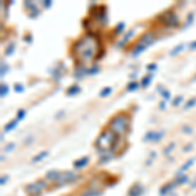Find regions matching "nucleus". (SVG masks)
<instances>
[{
	"instance_id": "8",
	"label": "nucleus",
	"mask_w": 196,
	"mask_h": 196,
	"mask_svg": "<svg viewBox=\"0 0 196 196\" xmlns=\"http://www.w3.org/2000/svg\"><path fill=\"white\" fill-rule=\"evenodd\" d=\"M154 41H156V38H154L153 33L152 32H147V33H144V34L140 37L139 43L143 45V46H145V47H148V46H151V45L154 43Z\"/></svg>"
},
{
	"instance_id": "44",
	"label": "nucleus",
	"mask_w": 196,
	"mask_h": 196,
	"mask_svg": "<svg viewBox=\"0 0 196 196\" xmlns=\"http://www.w3.org/2000/svg\"><path fill=\"white\" fill-rule=\"evenodd\" d=\"M182 131L186 132V133H191V132H192V128H191L190 126H184V127L182 128Z\"/></svg>"
},
{
	"instance_id": "31",
	"label": "nucleus",
	"mask_w": 196,
	"mask_h": 196,
	"mask_svg": "<svg viewBox=\"0 0 196 196\" xmlns=\"http://www.w3.org/2000/svg\"><path fill=\"white\" fill-rule=\"evenodd\" d=\"M182 101H183V95H177V97L173 99V106L174 107H178L182 103Z\"/></svg>"
},
{
	"instance_id": "33",
	"label": "nucleus",
	"mask_w": 196,
	"mask_h": 196,
	"mask_svg": "<svg viewBox=\"0 0 196 196\" xmlns=\"http://www.w3.org/2000/svg\"><path fill=\"white\" fill-rule=\"evenodd\" d=\"M154 135H156V132H153V131H149L145 133V136H144V141H149V140H152L154 139Z\"/></svg>"
},
{
	"instance_id": "9",
	"label": "nucleus",
	"mask_w": 196,
	"mask_h": 196,
	"mask_svg": "<svg viewBox=\"0 0 196 196\" xmlns=\"http://www.w3.org/2000/svg\"><path fill=\"white\" fill-rule=\"evenodd\" d=\"M144 192L143 186L140 183H135L133 186L130 187V191H128V196H141Z\"/></svg>"
},
{
	"instance_id": "51",
	"label": "nucleus",
	"mask_w": 196,
	"mask_h": 196,
	"mask_svg": "<svg viewBox=\"0 0 196 196\" xmlns=\"http://www.w3.org/2000/svg\"><path fill=\"white\" fill-rule=\"evenodd\" d=\"M160 109H162V110L165 109V102H161V103H160Z\"/></svg>"
},
{
	"instance_id": "24",
	"label": "nucleus",
	"mask_w": 196,
	"mask_h": 196,
	"mask_svg": "<svg viewBox=\"0 0 196 196\" xmlns=\"http://www.w3.org/2000/svg\"><path fill=\"white\" fill-rule=\"evenodd\" d=\"M191 165H194V160H188V161H187L186 164H184V165H183L182 168H181V170H179V171H178V174H179V175H182V173H184L186 170H188V168H190Z\"/></svg>"
},
{
	"instance_id": "37",
	"label": "nucleus",
	"mask_w": 196,
	"mask_h": 196,
	"mask_svg": "<svg viewBox=\"0 0 196 196\" xmlns=\"http://www.w3.org/2000/svg\"><path fill=\"white\" fill-rule=\"evenodd\" d=\"M15 147H16L15 143H9L8 145H5V148H4V149H5V152H12L15 149Z\"/></svg>"
},
{
	"instance_id": "25",
	"label": "nucleus",
	"mask_w": 196,
	"mask_h": 196,
	"mask_svg": "<svg viewBox=\"0 0 196 196\" xmlns=\"http://www.w3.org/2000/svg\"><path fill=\"white\" fill-rule=\"evenodd\" d=\"M174 182L177 183V184H184V183L188 182V177H187V175H179Z\"/></svg>"
},
{
	"instance_id": "3",
	"label": "nucleus",
	"mask_w": 196,
	"mask_h": 196,
	"mask_svg": "<svg viewBox=\"0 0 196 196\" xmlns=\"http://www.w3.org/2000/svg\"><path fill=\"white\" fill-rule=\"evenodd\" d=\"M109 130L114 132L118 137H123L130 131V116L126 112L114 115L109 122Z\"/></svg>"
},
{
	"instance_id": "32",
	"label": "nucleus",
	"mask_w": 196,
	"mask_h": 196,
	"mask_svg": "<svg viewBox=\"0 0 196 196\" xmlns=\"http://www.w3.org/2000/svg\"><path fill=\"white\" fill-rule=\"evenodd\" d=\"M137 88H139V84H137L136 81H131L130 84L127 85V90L128 91H133V90H136Z\"/></svg>"
},
{
	"instance_id": "48",
	"label": "nucleus",
	"mask_w": 196,
	"mask_h": 196,
	"mask_svg": "<svg viewBox=\"0 0 196 196\" xmlns=\"http://www.w3.org/2000/svg\"><path fill=\"white\" fill-rule=\"evenodd\" d=\"M7 179H8L7 177H2V181H0V184H2V186H3V184H4V183H7Z\"/></svg>"
},
{
	"instance_id": "1",
	"label": "nucleus",
	"mask_w": 196,
	"mask_h": 196,
	"mask_svg": "<svg viewBox=\"0 0 196 196\" xmlns=\"http://www.w3.org/2000/svg\"><path fill=\"white\" fill-rule=\"evenodd\" d=\"M99 48V39L98 35L94 33H86L81 38H78L76 42L72 45V55L76 58L80 64L84 65V63H89L93 59H97V54Z\"/></svg>"
},
{
	"instance_id": "52",
	"label": "nucleus",
	"mask_w": 196,
	"mask_h": 196,
	"mask_svg": "<svg viewBox=\"0 0 196 196\" xmlns=\"http://www.w3.org/2000/svg\"><path fill=\"white\" fill-rule=\"evenodd\" d=\"M194 80H195V81H196V77H195V78H194Z\"/></svg>"
},
{
	"instance_id": "21",
	"label": "nucleus",
	"mask_w": 196,
	"mask_h": 196,
	"mask_svg": "<svg viewBox=\"0 0 196 196\" xmlns=\"http://www.w3.org/2000/svg\"><path fill=\"white\" fill-rule=\"evenodd\" d=\"M183 48H184V45H183V43L178 45V46H175V47H174V48L171 50V51H170V55H171V56H175V55H178V54L181 52Z\"/></svg>"
},
{
	"instance_id": "34",
	"label": "nucleus",
	"mask_w": 196,
	"mask_h": 196,
	"mask_svg": "<svg viewBox=\"0 0 196 196\" xmlns=\"http://www.w3.org/2000/svg\"><path fill=\"white\" fill-rule=\"evenodd\" d=\"M8 69H9V68H8V65L5 63H2V71H0V76H2V77L5 76V73L8 72Z\"/></svg>"
},
{
	"instance_id": "40",
	"label": "nucleus",
	"mask_w": 196,
	"mask_h": 196,
	"mask_svg": "<svg viewBox=\"0 0 196 196\" xmlns=\"http://www.w3.org/2000/svg\"><path fill=\"white\" fill-rule=\"evenodd\" d=\"M192 20H194V13H190L188 17H187V24H186V28L190 26L191 24H192Z\"/></svg>"
},
{
	"instance_id": "49",
	"label": "nucleus",
	"mask_w": 196,
	"mask_h": 196,
	"mask_svg": "<svg viewBox=\"0 0 196 196\" xmlns=\"http://www.w3.org/2000/svg\"><path fill=\"white\" fill-rule=\"evenodd\" d=\"M190 48H191V50H196V41L190 45Z\"/></svg>"
},
{
	"instance_id": "12",
	"label": "nucleus",
	"mask_w": 196,
	"mask_h": 196,
	"mask_svg": "<svg viewBox=\"0 0 196 196\" xmlns=\"http://www.w3.org/2000/svg\"><path fill=\"white\" fill-rule=\"evenodd\" d=\"M89 162V157H82L80 158V160H77V161H75L73 162V166H75V169H81V168H84V166H86V164Z\"/></svg>"
},
{
	"instance_id": "10",
	"label": "nucleus",
	"mask_w": 196,
	"mask_h": 196,
	"mask_svg": "<svg viewBox=\"0 0 196 196\" xmlns=\"http://www.w3.org/2000/svg\"><path fill=\"white\" fill-rule=\"evenodd\" d=\"M177 184L175 182H169V183H166L165 186H162L161 187V190H160V195L161 196H165L166 194H169L170 191H173L174 190V186Z\"/></svg>"
},
{
	"instance_id": "16",
	"label": "nucleus",
	"mask_w": 196,
	"mask_h": 196,
	"mask_svg": "<svg viewBox=\"0 0 196 196\" xmlns=\"http://www.w3.org/2000/svg\"><path fill=\"white\" fill-rule=\"evenodd\" d=\"M17 123H18V119H12L9 123L5 124V127H4V132H9L12 130H15V128L17 127Z\"/></svg>"
},
{
	"instance_id": "18",
	"label": "nucleus",
	"mask_w": 196,
	"mask_h": 196,
	"mask_svg": "<svg viewBox=\"0 0 196 196\" xmlns=\"http://www.w3.org/2000/svg\"><path fill=\"white\" fill-rule=\"evenodd\" d=\"M153 80V73H149V75H147L145 77H143L141 78V86L143 88H148L149 86V84H151V81Z\"/></svg>"
},
{
	"instance_id": "42",
	"label": "nucleus",
	"mask_w": 196,
	"mask_h": 196,
	"mask_svg": "<svg viewBox=\"0 0 196 196\" xmlns=\"http://www.w3.org/2000/svg\"><path fill=\"white\" fill-rule=\"evenodd\" d=\"M24 41H25V42H28V43H32V42H33V35H32V34L25 35V37H24Z\"/></svg>"
},
{
	"instance_id": "28",
	"label": "nucleus",
	"mask_w": 196,
	"mask_h": 196,
	"mask_svg": "<svg viewBox=\"0 0 196 196\" xmlns=\"http://www.w3.org/2000/svg\"><path fill=\"white\" fill-rule=\"evenodd\" d=\"M111 90H112V89H111L110 86H106V88H103V89L101 90V93H99V97L105 98V97H107V95H110Z\"/></svg>"
},
{
	"instance_id": "19",
	"label": "nucleus",
	"mask_w": 196,
	"mask_h": 196,
	"mask_svg": "<svg viewBox=\"0 0 196 196\" xmlns=\"http://www.w3.org/2000/svg\"><path fill=\"white\" fill-rule=\"evenodd\" d=\"M24 7L26 8L28 11H30V13H32V12H34L35 9H38V8H37V5H35V3L34 2H30V0H26V2L24 3Z\"/></svg>"
},
{
	"instance_id": "38",
	"label": "nucleus",
	"mask_w": 196,
	"mask_h": 196,
	"mask_svg": "<svg viewBox=\"0 0 196 196\" xmlns=\"http://www.w3.org/2000/svg\"><path fill=\"white\" fill-rule=\"evenodd\" d=\"M174 147H175V145H174V143H171V144H169L168 147H166V149H165V151H164V153H165V154H169V153H170V152H171L173 149H174Z\"/></svg>"
},
{
	"instance_id": "4",
	"label": "nucleus",
	"mask_w": 196,
	"mask_h": 196,
	"mask_svg": "<svg viewBox=\"0 0 196 196\" xmlns=\"http://www.w3.org/2000/svg\"><path fill=\"white\" fill-rule=\"evenodd\" d=\"M158 20H160V22L162 25H165V26H168V28H177L178 25H179V18H178V16L177 13H175L174 11H166L164 12V13H161L160 16L157 17Z\"/></svg>"
},
{
	"instance_id": "43",
	"label": "nucleus",
	"mask_w": 196,
	"mask_h": 196,
	"mask_svg": "<svg viewBox=\"0 0 196 196\" xmlns=\"http://www.w3.org/2000/svg\"><path fill=\"white\" fill-rule=\"evenodd\" d=\"M132 35H133V32H132V30H131V32H128V34H127L126 37H124V39H123V43H126V42H127V41H128V39H130V38H131V37H132Z\"/></svg>"
},
{
	"instance_id": "47",
	"label": "nucleus",
	"mask_w": 196,
	"mask_h": 196,
	"mask_svg": "<svg viewBox=\"0 0 196 196\" xmlns=\"http://www.w3.org/2000/svg\"><path fill=\"white\" fill-rule=\"evenodd\" d=\"M192 147H194L192 144H188V145H186V148L183 149V152H190L191 149H192Z\"/></svg>"
},
{
	"instance_id": "26",
	"label": "nucleus",
	"mask_w": 196,
	"mask_h": 196,
	"mask_svg": "<svg viewBox=\"0 0 196 196\" xmlns=\"http://www.w3.org/2000/svg\"><path fill=\"white\" fill-rule=\"evenodd\" d=\"M97 72H99V67L98 65H91L90 68L86 69V75H90V76H93V75H95Z\"/></svg>"
},
{
	"instance_id": "23",
	"label": "nucleus",
	"mask_w": 196,
	"mask_h": 196,
	"mask_svg": "<svg viewBox=\"0 0 196 196\" xmlns=\"http://www.w3.org/2000/svg\"><path fill=\"white\" fill-rule=\"evenodd\" d=\"M8 91H9V88H8L7 84H2V85H0V95H2V98L7 97Z\"/></svg>"
},
{
	"instance_id": "22",
	"label": "nucleus",
	"mask_w": 196,
	"mask_h": 196,
	"mask_svg": "<svg viewBox=\"0 0 196 196\" xmlns=\"http://www.w3.org/2000/svg\"><path fill=\"white\" fill-rule=\"evenodd\" d=\"M15 48H16V45H15L13 42H11V43L5 47V51H4V54H5L7 56H9V55H12V54H13Z\"/></svg>"
},
{
	"instance_id": "41",
	"label": "nucleus",
	"mask_w": 196,
	"mask_h": 196,
	"mask_svg": "<svg viewBox=\"0 0 196 196\" xmlns=\"http://www.w3.org/2000/svg\"><path fill=\"white\" fill-rule=\"evenodd\" d=\"M161 94H162V97H164V98L166 99V101H168V99L170 98V91H169V90H162V93H161Z\"/></svg>"
},
{
	"instance_id": "46",
	"label": "nucleus",
	"mask_w": 196,
	"mask_h": 196,
	"mask_svg": "<svg viewBox=\"0 0 196 196\" xmlns=\"http://www.w3.org/2000/svg\"><path fill=\"white\" fill-rule=\"evenodd\" d=\"M51 0H45V2H43V5H45V8H50V7H51Z\"/></svg>"
},
{
	"instance_id": "11",
	"label": "nucleus",
	"mask_w": 196,
	"mask_h": 196,
	"mask_svg": "<svg viewBox=\"0 0 196 196\" xmlns=\"http://www.w3.org/2000/svg\"><path fill=\"white\" fill-rule=\"evenodd\" d=\"M101 157H99V164H106V162H109L110 160H112V157H114V154L112 152H101Z\"/></svg>"
},
{
	"instance_id": "7",
	"label": "nucleus",
	"mask_w": 196,
	"mask_h": 196,
	"mask_svg": "<svg viewBox=\"0 0 196 196\" xmlns=\"http://www.w3.org/2000/svg\"><path fill=\"white\" fill-rule=\"evenodd\" d=\"M91 16H93V18L98 22V25L105 26L107 24V8L105 5L93 8V9H91Z\"/></svg>"
},
{
	"instance_id": "45",
	"label": "nucleus",
	"mask_w": 196,
	"mask_h": 196,
	"mask_svg": "<svg viewBox=\"0 0 196 196\" xmlns=\"http://www.w3.org/2000/svg\"><path fill=\"white\" fill-rule=\"evenodd\" d=\"M147 68H148V71H156L157 69V65L154 64V63H152V64H149Z\"/></svg>"
},
{
	"instance_id": "27",
	"label": "nucleus",
	"mask_w": 196,
	"mask_h": 196,
	"mask_svg": "<svg viewBox=\"0 0 196 196\" xmlns=\"http://www.w3.org/2000/svg\"><path fill=\"white\" fill-rule=\"evenodd\" d=\"M47 154H48V152H46V151H43V152H41L38 156H35L34 158H33V162H39V161H42L45 157H47Z\"/></svg>"
},
{
	"instance_id": "35",
	"label": "nucleus",
	"mask_w": 196,
	"mask_h": 196,
	"mask_svg": "<svg viewBox=\"0 0 196 196\" xmlns=\"http://www.w3.org/2000/svg\"><path fill=\"white\" fill-rule=\"evenodd\" d=\"M164 131H160V132H156V135H154V139H153V141H156V143H157V141H160L161 139H162V136H164Z\"/></svg>"
},
{
	"instance_id": "30",
	"label": "nucleus",
	"mask_w": 196,
	"mask_h": 196,
	"mask_svg": "<svg viewBox=\"0 0 196 196\" xmlns=\"http://www.w3.org/2000/svg\"><path fill=\"white\" fill-rule=\"evenodd\" d=\"M195 105H196V98H191V99H188V101L186 102L184 109H186V110H188V109H191V107H194Z\"/></svg>"
},
{
	"instance_id": "15",
	"label": "nucleus",
	"mask_w": 196,
	"mask_h": 196,
	"mask_svg": "<svg viewBox=\"0 0 196 196\" xmlns=\"http://www.w3.org/2000/svg\"><path fill=\"white\" fill-rule=\"evenodd\" d=\"M145 48H147V47H145V46H143V45H140V43H137V45L135 46V47L132 48V56H133V58L139 56L140 54L143 52V51H144Z\"/></svg>"
},
{
	"instance_id": "5",
	"label": "nucleus",
	"mask_w": 196,
	"mask_h": 196,
	"mask_svg": "<svg viewBox=\"0 0 196 196\" xmlns=\"http://www.w3.org/2000/svg\"><path fill=\"white\" fill-rule=\"evenodd\" d=\"M47 188V184H46L45 181H37L33 183H29V184L25 187V192L29 196H41V194Z\"/></svg>"
},
{
	"instance_id": "50",
	"label": "nucleus",
	"mask_w": 196,
	"mask_h": 196,
	"mask_svg": "<svg viewBox=\"0 0 196 196\" xmlns=\"http://www.w3.org/2000/svg\"><path fill=\"white\" fill-rule=\"evenodd\" d=\"M195 188H196V179L192 183H191V190H195Z\"/></svg>"
},
{
	"instance_id": "39",
	"label": "nucleus",
	"mask_w": 196,
	"mask_h": 196,
	"mask_svg": "<svg viewBox=\"0 0 196 196\" xmlns=\"http://www.w3.org/2000/svg\"><path fill=\"white\" fill-rule=\"evenodd\" d=\"M22 90H24L22 84H16V85H15V91H16V93H21Z\"/></svg>"
},
{
	"instance_id": "29",
	"label": "nucleus",
	"mask_w": 196,
	"mask_h": 196,
	"mask_svg": "<svg viewBox=\"0 0 196 196\" xmlns=\"http://www.w3.org/2000/svg\"><path fill=\"white\" fill-rule=\"evenodd\" d=\"M99 195V192L97 190H94V188H89V190H86L84 194H82L81 196H97Z\"/></svg>"
},
{
	"instance_id": "14",
	"label": "nucleus",
	"mask_w": 196,
	"mask_h": 196,
	"mask_svg": "<svg viewBox=\"0 0 196 196\" xmlns=\"http://www.w3.org/2000/svg\"><path fill=\"white\" fill-rule=\"evenodd\" d=\"M81 91V88L78 86V85H72L71 88H68L67 89V95L68 97H73V95H76V94H78Z\"/></svg>"
},
{
	"instance_id": "2",
	"label": "nucleus",
	"mask_w": 196,
	"mask_h": 196,
	"mask_svg": "<svg viewBox=\"0 0 196 196\" xmlns=\"http://www.w3.org/2000/svg\"><path fill=\"white\" fill-rule=\"evenodd\" d=\"M119 137L115 135L112 131H110L109 128H106V130H103L101 132V135L97 137V140H95V148L98 149V153L101 152H112L115 149V144L116 141H118Z\"/></svg>"
},
{
	"instance_id": "20",
	"label": "nucleus",
	"mask_w": 196,
	"mask_h": 196,
	"mask_svg": "<svg viewBox=\"0 0 196 196\" xmlns=\"http://www.w3.org/2000/svg\"><path fill=\"white\" fill-rule=\"evenodd\" d=\"M58 175H59V171H58V170H51V171H48L47 174H46V179H48V181L54 182L56 179Z\"/></svg>"
},
{
	"instance_id": "17",
	"label": "nucleus",
	"mask_w": 196,
	"mask_h": 196,
	"mask_svg": "<svg viewBox=\"0 0 196 196\" xmlns=\"http://www.w3.org/2000/svg\"><path fill=\"white\" fill-rule=\"evenodd\" d=\"M124 28H126V24H124V22H119V24H116V25H115V28H114V30H112V33H114V35H119V34H122L123 30H124Z\"/></svg>"
},
{
	"instance_id": "6",
	"label": "nucleus",
	"mask_w": 196,
	"mask_h": 196,
	"mask_svg": "<svg viewBox=\"0 0 196 196\" xmlns=\"http://www.w3.org/2000/svg\"><path fill=\"white\" fill-rule=\"evenodd\" d=\"M77 179L78 177L73 171H59V175H58L52 183L55 186H64L67 183H72L75 181H77Z\"/></svg>"
},
{
	"instance_id": "13",
	"label": "nucleus",
	"mask_w": 196,
	"mask_h": 196,
	"mask_svg": "<svg viewBox=\"0 0 196 196\" xmlns=\"http://www.w3.org/2000/svg\"><path fill=\"white\" fill-rule=\"evenodd\" d=\"M86 69L88 68H85L82 64L76 67V69H75V77H76V78H81L84 75H86Z\"/></svg>"
},
{
	"instance_id": "36",
	"label": "nucleus",
	"mask_w": 196,
	"mask_h": 196,
	"mask_svg": "<svg viewBox=\"0 0 196 196\" xmlns=\"http://www.w3.org/2000/svg\"><path fill=\"white\" fill-rule=\"evenodd\" d=\"M25 115H26V111H25V110H18V111H17V119H18V120L24 119Z\"/></svg>"
}]
</instances>
